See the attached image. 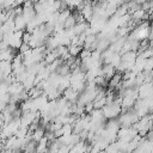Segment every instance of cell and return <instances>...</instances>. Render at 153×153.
<instances>
[{"instance_id": "obj_1", "label": "cell", "mask_w": 153, "mask_h": 153, "mask_svg": "<svg viewBox=\"0 0 153 153\" xmlns=\"http://www.w3.org/2000/svg\"><path fill=\"white\" fill-rule=\"evenodd\" d=\"M102 111H103V116H104V118L106 120H111V118H116L117 116H120V114L122 112V106H121V104H118L117 102H112V103H110V104H106L103 109H102Z\"/></svg>"}, {"instance_id": "obj_2", "label": "cell", "mask_w": 153, "mask_h": 153, "mask_svg": "<svg viewBox=\"0 0 153 153\" xmlns=\"http://www.w3.org/2000/svg\"><path fill=\"white\" fill-rule=\"evenodd\" d=\"M23 33L24 31H14L10 35V48L14 50H19V48L23 44Z\"/></svg>"}, {"instance_id": "obj_3", "label": "cell", "mask_w": 153, "mask_h": 153, "mask_svg": "<svg viewBox=\"0 0 153 153\" xmlns=\"http://www.w3.org/2000/svg\"><path fill=\"white\" fill-rule=\"evenodd\" d=\"M79 94H80V93H79L78 91H75L74 88H72L71 86H69V87H67V88L62 92L63 98H65L66 100L71 102L72 104L76 103V100H78V98H79Z\"/></svg>"}, {"instance_id": "obj_4", "label": "cell", "mask_w": 153, "mask_h": 153, "mask_svg": "<svg viewBox=\"0 0 153 153\" xmlns=\"http://www.w3.org/2000/svg\"><path fill=\"white\" fill-rule=\"evenodd\" d=\"M116 73V69H115V67L114 66H111L110 63H106V65H104L103 67H102V75L108 80H110L111 79V76H114V74Z\"/></svg>"}, {"instance_id": "obj_5", "label": "cell", "mask_w": 153, "mask_h": 153, "mask_svg": "<svg viewBox=\"0 0 153 153\" xmlns=\"http://www.w3.org/2000/svg\"><path fill=\"white\" fill-rule=\"evenodd\" d=\"M13 24H14V29L17 31H24V29H26L27 22L24 19L23 16H18L13 19Z\"/></svg>"}, {"instance_id": "obj_6", "label": "cell", "mask_w": 153, "mask_h": 153, "mask_svg": "<svg viewBox=\"0 0 153 153\" xmlns=\"http://www.w3.org/2000/svg\"><path fill=\"white\" fill-rule=\"evenodd\" d=\"M48 146H49V141L45 136H43L36 145V153H47Z\"/></svg>"}, {"instance_id": "obj_7", "label": "cell", "mask_w": 153, "mask_h": 153, "mask_svg": "<svg viewBox=\"0 0 153 153\" xmlns=\"http://www.w3.org/2000/svg\"><path fill=\"white\" fill-rule=\"evenodd\" d=\"M16 55H17V54H16L14 49H12V48H7V49H5V50H1V61L11 62Z\"/></svg>"}, {"instance_id": "obj_8", "label": "cell", "mask_w": 153, "mask_h": 153, "mask_svg": "<svg viewBox=\"0 0 153 153\" xmlns=\"http://www.w3.org/2000/svg\"><path fill=\"white\" fill-rule=\"evenodd\" d=\"M0 72L4 75V78H7L8 75H11L12 74V65H11V62L1 61L0 62Z\"/></svg>"}, {"instance_id": "obj_9", "label": "cell", "mask_w": 153, "mask_h": 153, "mask_svg": "<svg viewBox=\"0 0 153 153\" xmlns=\"http://www.w3.org/2000/svg\"><path fill=\"white\" fill-rule=\"evenodd\" d=\"M110 44H111V43H110L109 38H102V39H98L96 50L99 51V53H103V51H105L106 49H109Z\"/></svg>"}, {"instance_id": "obj_10", "label": "cell", "mask_w": 153, "mask_h": 153, "mask_svg": "<svg viewBox=\"0 0 153 153\" xmlns=\"http://www.w3.org/2000/svg\"><path fill=\"white\" fill-rule=\"evenodd\" d=\"M44 134H45V129L39 126L36 130H33V131L31 133V140L35 141V142H38V141L44 136Z\"/></svg>"}, {"instance_id": "obj_11", "label": "cell", "mask_w": 153, "mask_h": 153, "mask_svg": "<svg viewBox=\"0 0 153 153\" xmlns=\"http://www.w3.org/2000/svg\"><path fill=\"white\" fill-rule=\"evenodd\" d=\"M60 76H67V75H69L71 74V67L67 65V63H61L59 67H57V69L55 71Z\"/></svg>"}, {"instance_id": "obj_12", "label": "cell", "mask_w": 153, "mask_h": 153, "mask_svg": "<svg viewBox=\"0 0 153 153\" xmlns=\"http://www.w3.org/2000/svg\"><path fill=\"white\" fill-rule=\"evenodd\" d=\"M67 50H68V54L72 56V57H76L80 55L81 50H82V47H79V45H68L67 47Z\"/></svg>"}, {"instance_id": "obj_13", "label": "cell", "mask_w": 153, "mask_h": 153, "mask_svg": "<svg viewBox=\"0 0 153 153\" xmlns=\"http://www.w3.org/2000/svg\"><path fill=\"white\" fill-rule=\"evenodd\" d=\"M75 24H76V22H75V18H74V16L71 13V16L65 20V23H63V29L65 30H69V29H73L74 26H75Z\"/></svg>"}, {"instance_id": "obj_14", "label": "cell", "mask_w": 153, "mask_h": 153, "mask_svg": "<svg viewBox=\"0 0 153 153\" xmlns=\"http://www.w3.org/2000/svg\"><path fill=\"white\" fill-rule=\"evenodd\" d=\"M121 55L118 54V53H114L112 54V56H111V59H110V65L111 66H114L115 67V69H116V67L121 63Z\"/></svg>"}, {"instance_id": "obj_15", "label": "cell", "mask_w": 153, "mask_h": 153, "mask_svg": "<svg viewBox=\"0 0 153 153\" xmlns=\"http://www.w3.org/2000/svg\"><path fill=\"white\" fill-rule=\"evenodd\" d=\"M82 2V0H66V4L68 6V8H75Z\"/></svg>"}, {"instance_id": "obj_16", "label": "cell", "mask_w": 153, "mask_h": 153, "mask_svg": "<svg viewBox=\"0 0 153 153\" xmlns=\"http://www.w3.org/2000/svg\"><path fill=\"white\" fill-rule=\"evenodd\" d=\"M30 41H31V33L24 32V33H23V43H25V44L29 45V42H30Z\"/></svg>"}, {"instance_id": "obj_17", "label": "cell", "mask_w": 153, "mask_h": 153, "mask_svg": "<svg viewBox=\"0 0 153 153\" xmlns=\"http://www.w3.org/2000/svg\"><path fill=\"white\" fill-rule=\"evenodd\" d=\"M29 49H31V48H30V47H29L27 44H25V43H23V44H22V47L19 48V54H23V53H25V51H27Z\"/></svg>"}, {"instance_id": "obj_18", "label": "cell", "mask_w": 153, "mask_h": 153, "mask_svg": "<svg viewBox=\"0 0 153 153\" xmlns=\"http://www.w3.org/2000/svg\"><path fill=\"white\" fill-rule=\"evenodd\" d=\"M56 153H69V147L68 146H61Z\"/></svg>"}, {"instance_id": "obj_19", "label": "cell", "mask_w": 153, "mask_h": 153, "mask_svg": "<svg viewBox=\"0 0 153 153\" xmlns=\"http://www.w3.org/2000/svg\"><path fill=\"white\" fill-rule=\"evenodd\" d=\"M2 148H4V145H2V142L0 141V153L2 152Z\"/></svg>"}, {"instance_id": "obj_20", "label": "cell", "mask_w": 153, "mask_h": 153, "mask_svg": "<svg viewBox=\"0 0 153 153\" xmlns=\"http://www.w3.org/2000/svg\"><path fill=\"white\" fill-rule=\"evenodd\" d=\"M97 153H106L105 151H99V152H97Z\"/></svg>"}, {"instance_id": "obj_21", "label": "cell", "mask_w": 153, "mask_h": 153, "mask_svg": "<svg viewBox=\"0 0 153 153\" xmlns=\"http://www.w3.org/2000/svg\"><path fill=\"white\" fill-rule=\"evenodd\" d=\"M1 11H2V7H1V6H0V12H1Z\"/></svg>"}]
</instances>
